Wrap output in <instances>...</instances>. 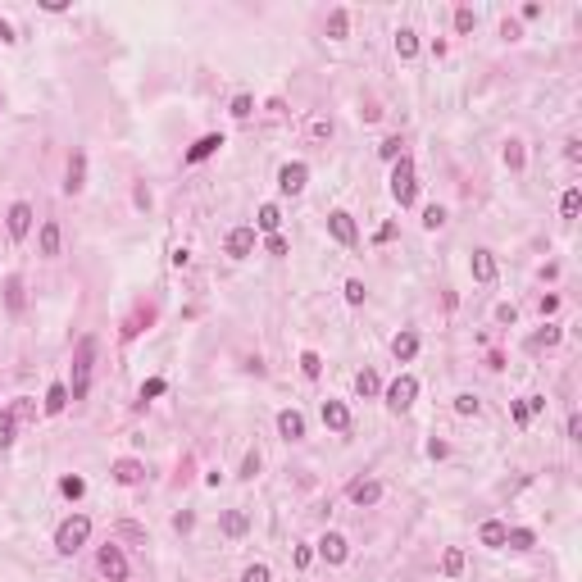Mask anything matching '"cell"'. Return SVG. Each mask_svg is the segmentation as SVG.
<instances>
[{"instance_id": "f6af8a7d", "label": "cell", "mask_w": 582, "mask_h": 582, "mask_svg": "<svg viewBox=\"0 0 582 582\" xmlns=\"http://www.w3.org/2000/svg\"><path fill=\"white\" fill-rule=\"evenodd\" d=\"M250 105H255L250 96H237V101H232V119H246V114H250Z\"/></svg>"}, {"instance_id": "30bf717a", "label": "cell", "mask_w": 582, "mask_h": 582, "mask_svg": "<svg viewBox=\"0 0 582 582\" xmlns=\"http://www.w3.org/2000/svg\"><path fill=\"white\" fill-rule=\"evenodd\" d=\"M250 250H255V228H246V223H241V228H232L228 232V255L232 259H246Z\"/></svg>"}, {"instance_id": "c3c4849f", "label": "cell", "mask_w": 582, "mask_h": 582, "mask_svg": "<svg viewBox=\"0 0 582 582\" xmlns=\"http://www.w3.org/2000/svg\"><path fill=\"white\" fill-rule=\"evenodd\" d=\"M582 436V414H569V441H578Z\"/></svg>"}, {"instance_id": "52a82bcc", "label": "cell", "mask_w": 582, "mask_h": 582, "mask_svg": "<svg viewBox=\"0 0 582 582\" xmlns=\"http://www.w3.org/2000/svg\"><path fill=\"white\" fill-rule=\"evenodd\" d=\"M328 232H332L342 246H355V241H360V228H355V219L346 214V209H332V214H328Z\"/></svg>"}, {"instance_id": "cb8c5ba5", "label": "cell", "mask_w": 582, "mask_h": 582, "mask_svg": "<svg viewBox=\"0 0 582 582\" xmlns=\"http://www.w3.org/2000/svg\"><path fill=\"white\" fill-rule=\"evenodd\" d=\"M246 528H250V519L241 510H228V514H223V532H228V537H246Z\"/></svg>"}, {"instance_id": "816d5d0a", "label": "cell", "mask_w": 582, "mask_h": 582, "mask_svg": "<svg viewBox=\"0 0 582 582\" xmlns=\"http://www.w3.org/2000/svg\"><path fill=\"white\" fill-rule=\"evenodd\" d=\"M0 41H14V32H9V23L0 18Z\"/></svg>"}, {"instance_id": "d6a6232c", "label": "cell", "mask_w": 582, "mask_h": 582, "mask_svg": "<svg viewBox=\"0 0 582 582\" xmlns=\"http://www.w3.org/2000/svg\"><path fill=\"white\" fill-rule=\"evenodd\" d=\"M482 410V405H478V396H473V392H460V396H455V414H464V419H469V414H478Z\"/></svg>"}, {"instance_id": "5bb4252c", "label": "cell", "mask_w": 582, "mask_h": 582, "mask_svg": "<svg viewBox=\"0 0 582 582\" xmlns=\"http://www.w3.org/2000/svg\"><path fill=\"white\" fill-rule=\"evenodd\" d=\"M505 523H500V519H487V523H482V528H478V541H482V546H491V550H500V546H505Z\"/></svg>"}, {"instance_id": "9a60e30c", "label": "cell", "mask_w": 582, "mask_h": 582, "mask_svg": "<svg viewBox=\"0 0 582 582\" xmlns=\"http://www.w3.org/2000/svg\"><path fill=\"white\" fill-rule=\"evenodd\" d=\"M219 146H223V137H219V132H209V137H200L187 155H182V160H187V164H200V160H209V155H214Z\"/></svg>"}, {"instance_id": "83f0119b", "label": "cell", "mask_w": 582, "mask_h": 582, "mask_svg": "<svg viewBox=\"0 0 582 582\" xmlns=\"http://www.w3.org/2000/svg\"><path fill=\"white\" fill-rule=\"evenodd\" d=\"M14 428H18V414L14 410H0V451L14 441Z\"/></svg>"}, {"instance_id": "f546056e", "label": "cell", "mask_w": 582, "mask_h": 582, "mask_svg": "<svg viewBox=\"0 0 582 582\" xmlns=\"http://www.w3.org/2000/svg\"><path fill=\"white\" fill-rule=\"evenodd\" d=\"M578 209H582V191H578V187H569V191H564V200H560V214H564V219H578Z\"/></svg>"}, {"instance_id": "8fae6325", "label": "cell", "mask_w": 582, "mask_h": 582, "mask_svg": "<svg viewBox=\"0 0 582 582\" xmlns=\"http://www.w3.org/2000/svg\"><path fill=\"white\" fill-rule=\"evenodd\" d=\"M346 496H351L355 505H377V500H382V482L360 478V482H351V487H346Z\"/></svg>"}, {"instance_id": "ba28073f", "label": "cell", "mask_w": 582, "mask_h": 582, "mask_svg": "<svg viewBox=\"0 0 582 582\" xmlns=\"http://www.w3.org/2000/svg\"><path fill=\"white\" fill-rule=\"evenodd\" d=\"M9 237L14 241H23L27 232H32V205H27V200H14V205H9Z\"/></svg>"}, {"instance_id": "9c48e42d", "label": "cell", "mask_w": 582, "mask_h": 582, "mask_svg": "<svg viewBox=\"0 0 582 582\" xmlns=\"http://www.w3.org/2000/svg\"><path fill=\"white\" fill-rule=\"evenodd\" d=\"M318 555H323L328 564H342V560L351 555V546H346L342 532H323V537H318Z\"/></svg>"}, {"instance_id": "4316f807", "label": "cell", "mask_w": 582, "mask_h": 582, "mask_svg": "<svg viewBox=\"0 0 582 582\" xmlns=\"http://www.w3.org/2000/svg\"><path fill=\"white\" fill-rule=\"evenodd\" d=\"M560 337H564V332H560V328H550V323H546V328H541V332H532V337H528V351H541V346H555Z\"/></svg>"}, {"instance_id": "7dc6e473", "label": "cell", "mask_w": 582, "mask_h": 582, "mask_svg": "<svg viewBox=\"0 0 582 582\" xmlns=\"http://www.w3.org/2000/svg\"><path fill=\"white\" fill-rule=\"evenodd\" d=\"M496 318H500V323H519V309H514V305H500Z\"/></svg>"}, {"instance_id": "6da1fadb", "label": "cell", "mask_w": 582, "mask_h": 582, "mask_svg": "<svg viewBox=\"0 0 582 582\" xmlns=\"http://www.w3.org/2000/svg\"><path fill=\"white\" fill-rule=\"evenodd\" d=\"M91 360H96V337H82L73 351V382H69L73 401H86V392H91Z\"/></svg>"}, {"instance_id": "7c38bea8", "label": "cell", "mask_w": 582, "mask_h": 582, "mask_svg": "<svg viewBox=\"0 0 582 582\" xmlns=\"http://www.w3.org/2000/svg\"><path fill=\"white\" fill-rule=\"evenodd\" d=\"M323 423L332 432H351V410L342 401H323Z\"/></svg>"}, {"instance_id": "d4e9b609", "label": "cell", "mask_w": 582, "mask_h": 582, "mask_svg": "<svg viewBox=\"0 0 582 582\" xmlns=\"http://www.w3.org/2000/svg\"><path fill=\"white\" fill-rule=\"evenodd\" d=\"M259 232H269V237H273V232H278V223H283V209H278V205H259Z\"/></svg>"}, {"instance_id": "f5cc1de1", "label": "cell", "mask_w": 582, "mask_h": 582, "mask_svg": "<svg viewBox=\"0 0 582 582\" xmlns=\"http://www.w3.org/2000/svg\"><path fill=\"white\" fill-rule=\"evenodd\" d=\"M0 110H5V96H0Z\"/></svg>"}, {"instance_id": "8d00e7d4", "label": "cell", "mask_w": 582, "mask_h": 582, "mask_svg": "<svg viewBox=\"0 0 582 582\" xmlns=\"http://www.w3.org/2000/svg\"><path fill=\"white\" fill-rule=\"evenodd\" d=\"M441 223H446V209L441 205H428V209H423V228H428V232H436Z\"/></svg>"}, {"instance_id": "f907efd6", "label": "cell", "mask_w": 582, "mask_h": 582, "mask_svg": "<svg viewBox=\"0 0 582 582\" xmlns=\"http://www.w3.org/2000/svg\"><path fill=\"white\" fill-rule=\"evenodd\" d=\"M314 137H332V123H328V119H314Z\"/></svg>"}, {"instance_id": "3957f363", "label": "cell", "mask_w": 582, "mask_h": 582, "mask_svg": "<svg viewBox=\"0 0 582 582\" xmlns=\"http://www.w3.org/2000/svg\"><path fill=\"white\" fill-rule=\"evenodd\" d=\"M392 196H396V205H414V196H419V173H414V160L410 155H401L396 160V169H392Z\"/></svg>"}, {"instance_id": "4dcf8cb0", "label": "cell", "mask_w": 582, "mask_h": 582, "mask_svg": "<svg viewBox=\"0 0 582 582\" xmlns=\"http://www.w3.org/2000/svg\"><path fill=\"white\" fill-rule=\"evenodd\" d=\"M532 541H537V537H532L528 528H514V532H505V546H510V550H532Z\"/></svg>"}, {"instance_id": "1f68e13d", "label": "cell", "mask_w": 582, "mask_h": 582, "mask_svg": "<svg viewBox=\"0 0 582 582\" xmlns=\"http://www.w3.org/2000/svg\"><path fill=\"white\" fill-rule=\"evenodd\" d=\"M473 27H478V14H473L469 5H460L455 9V32H473Z\"/></svg>"}, {"instance_id": "7402d4cb", "label": "cell", "mask_w": 582, "mask_h": 582, "mask_svg": "<svg viewBox=\"0 0 582 582\" xmlns=\"http://www.w3.org/2000/svg\"><path fill=\"white\" fill-rule=\"evenodd\" d=\"M64 405H69V387L51 382V392H46V414H64Z\"/></svg>"}, {"instance_id": "ab89813d", "label": "cell", "mask_w": 582, "mask_h": 582, "mask_svg": "<svg viewBox=\"0 0 582 582\" xmlns=\"http://www.w3.org/2000/svg\"><path fill=\"white\" fill-rule=\"evenodd\" d=\"M169 387H164V377H150V382H141V401H150V396H164Z\"/></svg>"}, {"instance_id": "836d02e7", "label": "cell", "mask_w": 582, "mask_h": 582, "mask_svg": "<svg viewBox=\"0 0 582 582\" xmlns=\"http://www.w3.org/2000/svg\"><path fill=\"white\" fill-rule=\"evenodd\" d=\"M355 392H360V396H377V373H373V368H364V373L355 377Z\"/></svg>"}, {"instance_id": "4fadbf2b", "label": "cell", "mask_w": 582, "mask_h": 582, "mask_svg": "<svg viewBox=\"0 0 582 582\" xmlns=\"http://www.w3.org/2000/svg\"><path fill=\"white\" fill-rule=\"evenodd\" d=\"M110 473H114V482H123V487H137V482L146 478V464L141 460H119Z\"/></svg>"}, {"instance_id": "e0dca14e", "label": "cell", "mask_w": 582, "mask_h": 582, "mask_svg": "<svg viewBox=\"0 0 582 582\" xmlns=\"http://www.w3.org/2000/svg\"><path fill=\"white\" fill-rule=\"evenodd\" d=\"M64 187H69L73 196L86 187V155H82V150H73V160H69V182H64Z\"/></svg>"}, {"instance_id": "8992f818", "label": "cell", "mask_w": 582, "mask_h": 582, "mask_svg": "<svg viewBox=\"0 0 582 582\" xmlns=\"http://www.w3.org/2000/svg\"><path fill=\"white\" fill-rule=\"evenodd\" d=\"M305 182H309V169L305 164H283V173H278V191H283V196H300V191H305Z\"/></svg>"}, {"instance_id": "681fc988", "label": "cell", "mask_w": 582, "mask_h": 582, "mask_svg": "<svg viewBox=\"0 0 582 582\" xmlns=\"http://www.w3.org/2000/svg\"><path fill=\"white\" fill-rule=\"evenodd\" d=\"M309 560H314V550L300 546V550H296V569H309Z\"/></svg>"}, {"instance_id": "603a6c76", "label": "cell", "mask_w": 582, "mask_h": 582, "mask_svg": "<svg viewBox=\"0 0 582 582\" xmlns=\"http://www.w3.org/2000/svg\"><path fill=\"white\" fill-rule=\"evenodd\" d=\"M396 55H401V60H414V55H419V37H414L410 27L396 32Z\"/></svg>"}, {"instance_id": "d6986e66", "label": "cell", "mask_w": 582, "mask_h": 582, "mask_svg": "<svg viewBox=\"0 0 582 582\" xmlns=\"http://www.w3.org/2000/svg\"><path fill=\"white\" fill-rule=\"evenodd\" d=\"M473 278H478V283H491V278H496V255H491V250H473Z\"/></svg>"}, {"instance_id": "74e56055", "label": "cell", "mask_w": 582, "mask_h": 582, "mask_svg": "<svg viewBox=\"0 0 582 582\" xmlns=\"http://www.w3.org/2000/svg\"><path fill=\"white\" fill-rule=\"evenodd\" d=\"M241 582H273V574H269V564H250L241 574Z\"/></svg>"}, {"instance_id": "f35d334b", "label": "cell", "mask_w": 582, "mask_h": 582, "mask_svg": "<svg viewBox=\"0 0 582 582\" xmlns=\"http://www.w3.org/2000/svg\"><path fill=\"white\" fill-rule=\"evenodd\" d=\"M377 155H382V160H392V164H396V160H401V137H387L382 146H377Z\"/></svg>"}, {"instance_id": "f1b7e54d", "label": "cell", "mask_w": 582, "mask_h": 582, "mask_svg": "<svg viewBox=\"0 0 582 582\" xmlns=\"http://www.w3.org/2000/svg\"><path fill=\"white\" fill-rule=\"evenodd\" d=\"M441 569H446V578H460L464 574V550H446V555H441Z\"/></svg>"}, {"instance_id": "d590c367", "label": "cell", "mask_w": 582, "mask_h": 582, "mask_svg": "<svg viewBox=\"0 0 582 582\" xmlns=\"http://www.w3.org/2000/svg\"><path fill=\"white\" fill-rule=\"evenodd\" d=\"M300 373H305V377H318V373H323V360H318L314 351H305V355H300Z\"/></svg>"}, {"instance_id": "44dd1931", "label": "cell", "mask_w": 582, "mask_h": 582, "mask_svg": "<svg viewBox=\"0 0 582 582\" xmlns=\"http://www.w3.org/2000/svg\"><path fill=\"white\" fill-rule=\"evenodd\" d=\"M41 255H60V223L55 219L41 223Z\"/></svg>"}, {"instance_id": "7bdbcfd3", "label": "cell", "mask_w": 582, "mask_h": 582, "mask_svg": "<svg viewBox=\"0 0 582 582\" xmlns=\"http://www.w3.org/2000/svg\"><path fill=\"white\" fill-rule=\"evenodd\" d=\"M346 300H351V305H364V283H360V278L346 283Z\"/></svg>"}, {"instance_id": "e575fe53", "label": "cell", "mask_w": 582, "mask_h": 582, "mask_svg": "<svg viewBox=\"0 0 582 582\" xmlns=\"http://www.w3.org/2000/svg\"><path fill=\"white\" fill-rule=\"evenodd\" d=\"M60 491H64V496H69V500H77V496H82V491H86V482L77 478V473H69V478H60Z\"/></svg>"}, {"instance_id": "7a4b0ae2", "label": "cell", "mask_w": 582, "mask_h": 582, "mask_svg": "<svg viewBox=\"0 0 582 582\" xmlns=\"http://www.w3.org/2000/svg\"><path fill=\"white\" fill-rule=\"evenodd\" d=\"M86 537H91V519H86V514H73V519H64L60 532H55V550H60V555H77V550L86 546Z\"/></svg>"}, {"instance_id": "484cf974", "label": "cell", "mask_w": 582, "mask_h": 582, "mask_svg": "<svg viewBox=\"0 0 582 582\" xmlns=\"http://www.w3.org/2000/svg\"><path fill=\"white\" fill-rule=\"evenodd\" d=\"M5 305L14 309V314L23 309V278H5Z\"/></svg>"}, {"instance_id": "ee69618b", "label": "cell", "mask_w": 582, "mask_h": 582, "mask_svg": "<svg viewBox=\"0 0 582 582\" xmlns=\"http://www.w3.org/2000/svg\"><path fill=\"white\" fill-rule=\"evenodd\" d=\"M505 164H510V169H523V150H519V141H510V146H505Z\"/></svg>"}, {"instance_id": "b9f144b4", "label": "cell", "mask_w": 582, "mask_h": 582, "mask_svg": "<svg viewBox=\"0 0 582 582\" xmlns=\"http://www.w3.org/2000/svg\"><path fill=\"white\" fill-rule=\"evenodd\" d=\"M255 473H259V451H250L246 460H241V478L250 482V478H255Z\"/></svg>"}, {"instance_id": "ffe728a7", "label": "cell", "mask_w": 582, "mask_h": 582, "mask_svg": "<svg viewBox=\"0 0 582 582\" xmlns=\"http://www.w3.org/2000/svg\"><path fill=\"white\" fill-rule=\"evenodd\" d=\"M346 32H351V14H346V9H332V14H328V37H332V41H346Z\"/></svg>"}, {"instance_id": "2e32d148", "label": "cell", "mask_w": 582, "mask_h": 582, "mask_svg": "<svg viewBox=\"0 0 582 582\" xmlns=\"http://www.w3.org/2000/svg\"><path fill=\"white\" fill-rule=\"evenodd\" d=\"M278 432H283L287 441H300V436H305V419H300L296 410H283L278 414Z\"/></svg>"}, {"instance_id": "bcb514c9", "label": "cell", "mask_w": 582, "mask_h": 582, "mask_svg": "<svg viewBox=\"0 0 582 582\" xmlns=\"http://www.w3.org/2000/svg\"><path fill=\"white\" fill-rule=\"evenodd\" d=\"M269 255H287V237H278V232H273V237H269Z\"/></svg>"}, {"instance_id": "277c9868", "label": "cell", "mask_w": 582, "mask_h": 582, "mask_svg": "<svg viewBox=\"0 0 582 582\" xmlns=\"http://www.w3.org/2000/svg\"><path fill=\"white\" fill-rule=\"evenodd\" d=\"M414 396H419V377L401 373L392 387H387V410H392V414H405V410L414 405Z\"/></svg>"}, {"instance_id": "60d3db41", "label": "cell", "mask_w": 582, "mask_h": 582, "mask_svg": "<svg viewBox=\"0 0 582 582\" xmlns=\"http://www.w3.org/2000/svg\"><path fill=\"white\" fill-rule=\"evenodd\" d=\"M514 423H519V428H528V423H532V410H528V401H514Z\"/></svg>"}, {"instance_id": "5b68a950", "label": "cell", "mask_w": 582, "mask_h": 582, "mask_svg": "<svg viewBox=\"0 0 582 582\" xmlns=\"http://www.w3.org/2000/svg\"><path fill=\"white\" fill-rule=\"evenodd\" d=\"M96 564H101V574L110 578V582H128V560H123V550L114 546H101V555H96Z\"/></svg>"}, {"instance_id": "ac0fdd59", "label": "cell", "mask_w": 582, "mask_h": 582, "mask_svg": "<svg viewBox=\"0 0 582 582\" xmlns=\"http://www.w3.org/2000/svg\"><path fill=\"white\" fill-rule=\"evenodd\" d=\"M392 355H396V360H414V355H419V337H414V332H396L392 337Z\"/></svg>"}]
</instances>
